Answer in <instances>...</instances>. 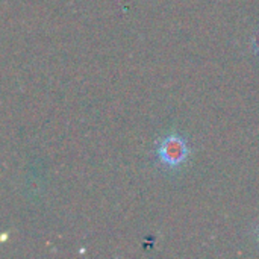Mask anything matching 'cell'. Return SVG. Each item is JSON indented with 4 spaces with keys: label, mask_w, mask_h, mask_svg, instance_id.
Wrapping results in <instances>:
<instances>
[{
    "label": "cell",
    "mask_w": 259,
    "mask_h": 259,
    "mask_svg": "<svg viewBox=\"0 0 259 259\" xmlns=\"http://www.w3.org/2000/svg\"><path fill=\"white\" fill-rule=\"evenodd\" d=\"M190 149L187 141L178 134L164 137L156 146V159L167 170H176L188 159Z\"/></svg>",
    "instance_id": "1"
},
{
    "label": "cell",
    "mask_w": 259,
    "mask_h": 259,
    "mask_svg": "<svg viewBox=\"0 0 259 259\" xmlns=\"http://www.w3.org/2000/svg\"><path fill=\"white\" fill-rule=\"evenodd\" d=\"M253 49H255V52L259 55V33L256 35V38L253 39Z\"/></svg>",
    "instance_id": "2"
}]
</instances>
